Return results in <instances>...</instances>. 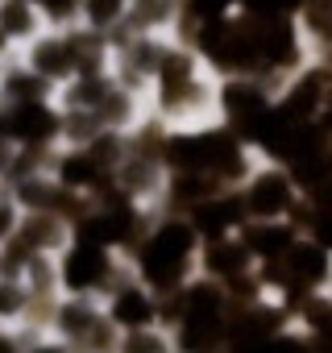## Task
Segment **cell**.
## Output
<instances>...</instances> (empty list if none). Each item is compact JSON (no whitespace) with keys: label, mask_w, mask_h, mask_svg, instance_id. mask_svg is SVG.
<instances>
[{"label":"cell","mask_w":332,"mask_h":353,"mask_svg":"<svg viewBox=\"0 0 332 353\" xmlns=\"http://www.w3.org/2000/svg\"><path fill=\"white\" fill-rule=\"evenodd\" d=\"M59 88L50 79H42L25 59L21 50L9 59V63H0V108H13V104H34V100H54Z\"/></svg>","instance_id":"obj_7"},{"label":"cell","mask_w":332,"mask_h":353,"mask_svg":"<svg viewBox=\"0 0 332 353\" xmlns=\"http://www.w3.org/2000/svg\"><path fill=\"white\" fill-rule=\"evenodd\" d=\"M299 192H303L299 179L282 162H266V166L249 170V179L241 183V200H245L249 221H291Z\"/></svg>","instance_id":"obj_2"},{"label":"cell","mask_w":332,"mask_h":353,"mask_svg":"<svg viewBox=\"0 0 332 353\" xmlns=\"http://www.w3.org/2000/svg\"><path fill=\"white\" fill-rule=\"evenodd\" d=\"M21 59H25L42 79H50L54 88H63V83H71V79L79 75V54H75V34H71V26H50L46 34H38V38L21 50Z\"/></svg>","instance_id":"obj_4"},{"label":"cell","mask_w":332,"mask_h":353,"mask_svg":"<svg viewBox=\"0 0 332 353\" xmlns=\"http://www.w3.org/2000/svg\"><path fill=\"white\" fill-rule=\"evenodd\" d=\"M129 0H79V26L96 30V34H112L125 26Z\"/></svg>","instance_id":"obj_12"},{"label":"cell","mask_w":332,"mask_h":353,"mask_svg":"<svg viewBox=\"0 0 332 353\" xmlns=\"http://www.w3.org/2000/svg\"><path fill=\"white\" fill-rule=\"evenodd\" d=\"M9 145L17 150H59L63 141V108L59 100H34V104H13L0 108Z\"/></svg>","instance_id":"obj_3"},{"label":"cell","mask_w":332,"mask_h":353,"mask_svg":"<svg viewBox=\"0 0 332 353\" xmlns=\"http://www.w3.org/2000/svg\"><path fill=\"white\" fill-rule=\"evenodd\" d=\"M21 204L13 200V192H5V196H0V250H5L13 237H17V229H21Z\"/></svg>","instance_id":"obj_16"},{"label":"cell","mask_w":332,"mask_h":353,"mask_svg":"<svg viewBox=\"0 0 332 353\" xmlns=\"http://www.w3.org/2000/svg\"><path fill=\"white\" fill-rule=\"evenodd\" d=\"M187 221L196 225L200 237H229V233L249 225V212H245L241 192H212L187 208Z\"/></svg>","instance_id":"obj_6"},{"label":"cell","mask_w":332,"mask_h":353,"mask_svg":"<svg viewBox=\"0 0 332 353\" xmlns=\"http://www.w3.org/2000/svg\"><path fill=\"white\" fill-rule=\"evenodd\" d=\"M21 303H25V283L0 279V316H13V312H21Z\"/></svg>","instance_id":"obj_17"},{"label":"cell","mask_w":332,"mask_h":353,"mask_svg":"<svg viewBox=\"0 0 332 353\" xmlns=\"http://www.w3.org/2000/svg\"><path fill=\"white\" fill-rule=\"evenodd\" d=\"M125 353H162V341L137 328V332H133V336L125 341Z\"/></svg>","instance_id":"obj_20"},{"label":"cell","mask_w":332,"mask_h":353,"mask_svg":"<svg viewBox=\"0 0 332 353\" xmlns=\"http://www.w3.org/2000/svg\"><path fill=\"white\" fill-rule=\"evenodd\" d=\"M187 13H183V26L175 38H187L196 21H216V17H229V13H241V0H183Z\"/></svg>","instance_id":"obj_14"},{"label":"cell","mask_w":332,"mask_h":353,"mask_svg":"<svg viewBox=\"0 0 332 353\" xmlns=\"http://www.w3.org/2000/svg\"><path fill=\"white\" fill-rule=\"evenodd\" d=\"M187 5L183 0H129L125 30L129 34H158V38H175L183 26Z\"/></svg>","instance_id":"obj_8"},{"label":"cell","mask_w":332,"mask_h":353,"mask_svg":"<svg viewBox=\"0 0 332 353\" xmlns=\"http://www.w3.org/2000/svg\"><path fill=\"white\" fill-rule=\"evenodd\" d=\"M154 316V299L141 291V287H121L116 299H112V320L125 324V328H145Z\"/></svg>","instance_id":"obj_13"},{"label":"cell","mask_w":332,"mask_h":353,"mask_svg":"<svg viewBox=\"0 0 332 353\" xmlns=\"http://www.w3.org/2000/svg\"><path fill=\"white\" fill-rule=\"evenodd\" d=\"M249 262H253V254H249V245L237 233H229V237H204V266L212 274L237 279V274L249 270Z\"/></svg>","instance_id":"obj_11"},{"label":"cell","mask_w":332,"mask_h":353,"mask_svg":"<svg viewBox=\"0 0 332 353\" xmlns=\"http://www.w3.org/2000/svg\"><path fill=\"white\" fill-rule=\"evenodd\" d=\"M112 270V258H108V245H96V241H83V237H71V245L59 254V279L71 287V291H92L108 279Z\"/></svg>","instance_id":"obj_5"},{"label":"cell","mask_w":332,"mask_h":353,"mask_svg":"<svg viewBox=\"0 0 332 353\" xmlns=\"http://www.w3.org/2000/svg\"><path fill=\"white\" fill-rule=\"evenodd\" d=\"M303 0H241V13L253 21H274V17H299Z\"/></svg>","instance_id":"obj_15"},{"label":"cell","mask_w":332,"mask_h":353,"mask_svg":"<svg viewBox=\"0 0 332 353\" xmlns=\"http://www.w3.org/2000/svg\"><path fill=\"white\" fill-rule=\"evenodd\" d=\"M46 30H50V21L38 9V0H0V34H5L17 50H25Z\"/></svg>","instance_id":"obj_9"},{"label":"cell","mask_w":332,"mask_h":353,"mask_svg":"<svg viewBox=\"0 0 332 353\" xmlns=\"http://www.w3.org/2000/svg\"><path fill=\"white\" fill-rule=\"evenodd\" d=\"M200 250V233L187 216H171L154 225V233L141 241V254H137V266L145 274V283L154 287H179L191 270V258Z\"/></svg>","instance_id":"obj_1"},{"label":"cell","mask_w":332,"mask_h":353,"mask_svg":"<svg viewBox=\"0 0 332 353\" xmlns=\"http://www.w3.org/2000/svg\"><path fill=\"white\" fill-rule=\"evenodd\" d=\"M13 54H17V46H13V42H9L5 34H0V63H9Z\"/></svg>","instance_id":"obj_21"},{"label":"cell","mask_w":332,"mask_h":353,"mask_svg":"<svg viewBox=\"0 0 332 353\" xmlns=\"http://www.w3.org/2000/svg\"><path fill=\"white\" fill-rule=\"evenodd\" d=\"M307 204H311V208H320V212H332V170L324 174V179H315V183L307 188Z\"/></svg>","instance_id":"obj_18"},{"label":"cell","mask_w":332,"mask_h":353,"mask_svg":"<svg viewBox=\"0 0 332 353\" xmlns=\"http://www.w3.org/2000/svg\"><path fill=\"white\" fill-rule=\"evenodd\" d=\"M241 241L249 245L253 258H262V262H278L299 237H295V225H291V221H249V225L241 229Z\"/></svg>","instance_id":"obj_10"},{"label":"cell","mask_w":332,"mask_h":353,"mask_svg":"<svg viewBox=\"0 0 332 353\" xmlns=\"http://www.w3.org/2000/svg\"><path fill=\"white\" fill-rule=\"evenodd\" d=\"M311 237H315L324 250H332V212L311 208Z\"/></svg>","instance_id":"obj_19"}]
</instances>
